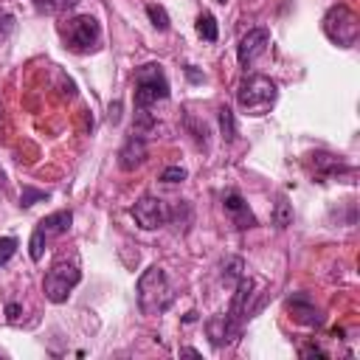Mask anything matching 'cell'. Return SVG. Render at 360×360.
<instances>
[{
  "mask_svg": "<svg viewBox=\"0 0 360 360\" xmlns=\"http://www.w3.org/2000/svg\"><path fill=\"white\" fill-rule=\"evenodd\" d=\"M174 304V290L163 273V267L152 264L138 278V307L143 315H160Z\"/></svg>",
  "mask_w": 360,
  "mask_h": 360,
  "instance_id": "cell-1",
  "label": "cell"
},
{
  "mask_svg": "<svg viewBox=\"0 0 360 360\" xmlns=\"http://www.w3.org/2000/svg\"><path fill=\"white\" fill-rule=\"evenodd\" d=\"M278 98V90H276V82L267 79V76H248L239 90H236V101L242 107V112L248 115H264L273 110Z\"/></svg>",
  "mask_w": 360,
  "mask_h": 360,
  "instance_id": "cell-2",
  "label": "cell"
},
{
  "mask_svg": "<svg viewBox=\"0 0 360 360\" xmlns=\"http://www.w3.org/2000/svg\"><path fill=\"white\" fill-rule=\"evenodd\" d=\"M169 98V79L158 62H146L135 70V110H149L155 101Z\"/></svg>",
  "mask_w": 360,
  "mask_h": 360,
  "instance_id": "cell-3",
  "label": "cell"
},
{
  "mask_svg": "<svg viewBox=\"0 0 360 360\" xmlns=\"http://www.w3.org/2000/svg\"><path fill=\"white\" fill-rule=\"evenodd\" d=\"M70 222H73V211H70V208H62V211H53V214L42 217V219L34 225V233H31V242H28L31 259L39 262L42 253H45V248H48L53 239H59L62 233L70 231Z\"/></svg>",
  "mask_w": 360,
  "mask_h": 360,
  "instance_id": "cell-4",
  "label": "cell"
},
{
  "mask_svg": "<svg viewBox=\"0 0 360 360\" xmlns=\"http://www.w3.org/2000/svg\"><path fill=\"white\" fill-rule=\"evenodd\" d=\"M323 34H326L335 45L352 48V45L357 42V37H360L357 14H354L349 6H343V3L332 6V8L323 14Z\"/></svg>",
  "mask_w": 360,
  "mask_h": 360,
  "instance_id": "cell-5",
  "label": "cell"
},
{
  "mask_svg": "<svg viewBox=\"0 0 360 360\" xmlns=\"http://www.w3.org/2000/svg\"><path fill=\"white\" fill-rule=\"evenodd\" d=\"M62 37L68 42L70 51L76 53H84V51H93L98 37H101V28H98V20L90 17V14H82V17H73L68 20V25H62Z\"/></svg>",
  "mask_w": 360,
  "mask_h": 360,
  "instance_id": "cell-6",
  "label": "cell"
},
{
  "mask_svg": "<svg viewBox=\"0 0 360 360\" xmlns=\"http://www.w3.org/2000/svg\"><path fill=\"white\" fill-rule=\"evenodd\" d=\"M79 281H82V273L76 264H53L42 278V292L51 304H62V301H68L70 290Z\"/></svg>",
  "mask_w": 360,
  "mask_h": 360,
  "instance_id": "cell-7",
  "label": "cell"
},
{
  "mask_svg": "<svg viewBox=\"0 0 360 360\" xmlns=\"http://www.w3.org/2000/svg\"><path fill=\"white\" fill-rule=\"evenodd\" d=\"M132 217H135V222H138L143 231H155V228L166 225V219H169V208H166V202H163L160 197H155V194H143V197L132 205Z\"/></svg>",
  "mask_w": 360,
  "mask_h": 360,
  "instance_id": "cell-8",
  "label": "cell"
},
{
  "mask_svg": "<svg viewBox=\"0 0 360 360\" xmlns=\"http://www.w3.org/2000/svg\"><path fill=\"white\" fill-rule=\"evenodd\" d=\"M267 45H270V31H267V28H250V31L239 39V51H236L239 65H242V68H250V65L267 51Z\"/></svg>",
  "mask_w": 360,
  "mask_h": 360,
  "instance_id": "cell-9",
  "label": "cell"
},
{
  "mask_svg": "<svg viewBox=\"0 0 360 360\" xmlns=\"http://www.w3.org/2000/svg\"><path fill=\"white\" fill-rule=\"evenodd\" d=\"M205 332H208V340L219 349V346L233 343V340L239 338L242 326H239V323L225 312V315H214V318H208V321H205Z\"/></svg>",
  "mask_w": 360,
  "mask_h": 360,
  "instance_id": "cell-10",
  "label": "cell"
},
{
  "mask_svg": "<svg viewBox=\"0 0 360 360\" xmlns=\"http://www.w3.org/2000/svg\"><path fill=\"white\" fill-rule=\"evenodd\" d=\"M287 312L292 315V321H298V323H304V326H321V323H323L321 309H318V307L309 301V295H304V292H295V295L287 298Z\"/></svg>",
  "mask_w": 360,
  "mask_h": 360,
  "instance_id": "cell-11",
  "label": "cell"
},
{
  "mask_svg": "<svg viewBox=\"0 0 360 360\" xmlns=\"http://www.w3.org/2000/svg\"><path fill=\"white\" fill-rule=\"evenodd\" d=\"M143 160H146V141H143L141 132H132L127 138V143L121 146V152H118V166L124 172H135Z\"/></svg>",
  "mask_w": 360,
  "mask_h": 360,
  "instance_id": "cell-12",
  "label": "cell"
},
{
  "mask_svg": "<svg viewBox=\"0 0 360 360\" xmlns=\"http://www.w3.org/2000/svg\"><path fill=\"white\" fill-rule=\"evenodd\" d=\"M222 205H225V211L231 214V219H233V225L236 228H253L256 225V217L250 214V208H248V202L242 200V194L239 191H228L225 197H222Z\"/></svg>",
  "mask_w": 360,
  "mask_h": 360,
  "instance_id": "cell-13",
  "label": "cell"
},
{
  "mask_svg": "<svg viewBox=\"0 0 360 360\" xmlns=\"http://www.w3.org/2000/svg\"><path fill=\"white\" fill-rule=\"evenodd\" d=\"M309 158H312V169H315V177H318V180H326V177H332V174H338V172H352V169L343 166L335 155L315 152V155H309Z\"/></svg>",
  "mask_w": 360,
  "mask_h": 360,
  "instance_id": "cell-14",
  "label": "cell"
},
{
  "mask_svg": "<svg viewBox=\"0 0 360 360\" xmlns=\"http://www.w3.org/2000/svg\"><path fill=\"white\" fill-rule=\"evenodd\" d=\"M242 276H245V264H242L239 256H231V259L222 262V281H225L228 287H233Z\"/></svg>",
  "mask_w": 360,
  "mask_h": 360,
  "instance_id": "cell-15",
  "label": "cell"
},
{
  "mask_svg": "<svg viewBox=\"0 0 360 360\" xmlns=\"http://www.w3.org/2000/svg\"><path fill=\"white\" fill-rule=\"evenodd\" d=\"M219 132H222V141H236V118H233V110L231 107H219Z\"/></svg>",
  "mask_w": 360,
  "mask_h": 360,
  "instance_id": "cell-16",
  "label": "cell"
},
{
  "mask_svg": "<svg viewBox=\"0 0 360 360\" xmlns=\"http://www.w3.org/2000/svg\"><path fill=\"white\" fill-rule=\"evenodd\" d=\"M197 34L205 39V42H217V20H214V14H208V11H202L200 17H197Z\"/></svg>",
  "mask_w": 360,
  "mask_h": 360,
  "instance_id": "cell-17",
  "label": "cell"
},
{
  "mask_svg": "<svg viewBox=\"0 0 360 360\" xmlns=\"http://www.w3.org/2000/svg\"><path fill=\"white\" fill-rule=\"evenodd\" d=\"M146 17H149V22H152L158 31H166V28H169V14H166L163 6L149 3V6H146Z\"/></svg>",
  "mask_w": 360,
  "mask_h": 360,
  "instance_id": "cell-18",
  "label": "cell"
},
{
  "mask_svg": "<svg viewBox=\"0 0 360 360\" xmlns=\"http://www.w3.org/2000/svg\"><path fill=\"white\" fill-rule=\"evenodd\" d=\"M273 222H276L278 228H287V225L292 222V208H290L287 197H278V202H276V208H273Z\"/></svg>",
  "mask_w": 360,
  "mask_h": 360,
  "instance_id": "cell-19",
  "label": "cell"
},
{
  "mask_svg": "<svg viewBox=\"0 0 360 360\" xmlns=\"http://www.w3.org/2000/svg\"><path fill=\"white\" fill-rule=\"evenodd\" d=\"M79 0H37V8L45 11V14H59V11H68L73 8Z\"/></svg>",
  "mask_w": 360,
  "mask_h": 360,
  "instance_id": "cell-20",
  "label": "cell"
},
{
  "mask_svg": "<svg viewBox=\"0 0 360 360\" xmlns=\"http://www.w3.org/2000/svg\"><path fill=\"white\" fill-rule=\"evenodd\" d=\"M17 253V239L14 236H0V267Z\"/></svg>",
  "mask_w": 360,
  "mask_h": 360,
  "instance_id": "cell-21",
  "label": "cell"
},
{
  "mask_svg": "<svg viewBox=\"0 0 360 360\" xmlns=\"http://www.w3.org/2000/svg\"><path fill=\"white\" fill-rule=\"evenodd\" d=\"M45 197H48V191H39V188L25 186V188H22V194H20V205H22V208H28V205H34L37 200H45Z\"/></svg>",
  "mask_w": 360,
  "mask_h": 360,
  "instance_id": "cell-22",
  "label": "cell"
},
{
  "mask_svg": "<svg viewBox=\"0 0 360 360\" xmlns=\"http://www.w3.org/2000/svg\"><path fill=\"white\" fill-rule=\"evenodd\" d=\"M160 180H163V183H183V180H186V169H183V166H166V169L160 172Z\"/></svg>",
  "mask_w": 360,
  "mask_h": 360,
  "instance_id": "cell-23",
  "label": "cell"
},
{
  "mask_svg": "<svg viewBox=\"0 0 360 360\" xmlns=\"http://www.w3.org/2000/svg\"><path fill=\"white\" fill-rule=\"evenodd\" d=\"M6 318H8V321H17V318H20V304H8V307H6Z\"/></svg>",
  "mask_w": 360,
  "mask_h": 360,
  "instance_id": "cell-24",
  "label": "cell"
},
{
  "mask_svg": "<svg viewBox=\"0 0 360 360\" xmlns=\"http://www.w3.org/2000/svg\"><path fill=\"white\" fill-rule=\"evenodd\" d=\"M301 354L307 357V354H318V357H326V352H321L318 346H307V349H301Z\"/></svg>",
  "mask_w": 360,
  "mask_h": 360,
  "instance_id": "cell-25",
  "label": "cell"
},
{
  "mask_svg": "<svg viewBox=\"0 0 360 360\" xmlns=\"http://www.w3.org/2000/svg\"><path fill=\"white\" fill-rule=\"evenodd\" d=\"M186 73H188V79H191V82H200V79H202V76H200V73H197V70H194L191 65L186 68Z\"/></svg>",
  "mask_w": 360,
  "mask_h": 360,
  "instance_id": "cell-26",
  "label": "cell"
},
{
  "mask_svg": "<svg viewBox=\"0 0 360 360\" xmlns=\"http://www.w3.org/2000/svg\"><path fill=\"white\" fill-rule=\"evenodd\" d=\"M180 354H188V357H200V352H197V349H191V346H186V349H180Z\"/></svg>",
  "mask_w": 360,
  "mask_h": 360,
  "instance_id": "cell-27",
  "label": "cell"
},
{
  "mask_svg": "<svg viewBox=\"0 0 360 360\" xmlns=\"http://www.w3.org/2000/svg\"><path fill=\"white\" fill-rule=\"evenodd\" d=\"M0 188H6V174H3V169H0Z\"/></svg>",
  "mask_w": 360,
  "mask_h": 360,
  "instance_id": "cell-28",
  "label": "cell"
},
{
  "mask_svg": "<svg viewBox=\"0 0 360 360\" xmlns=\"http://www.w3.org/2000/svg\"><path fill=\"white\" fill-rule=\"evenodd\" d=\"M217 3H225V0H217Z\"/></svg>",
  "mask_w": 360,
  "mask_h": 360,
  "instance_id": "cell-29",
  "label": "cell"
}]
</instances>
